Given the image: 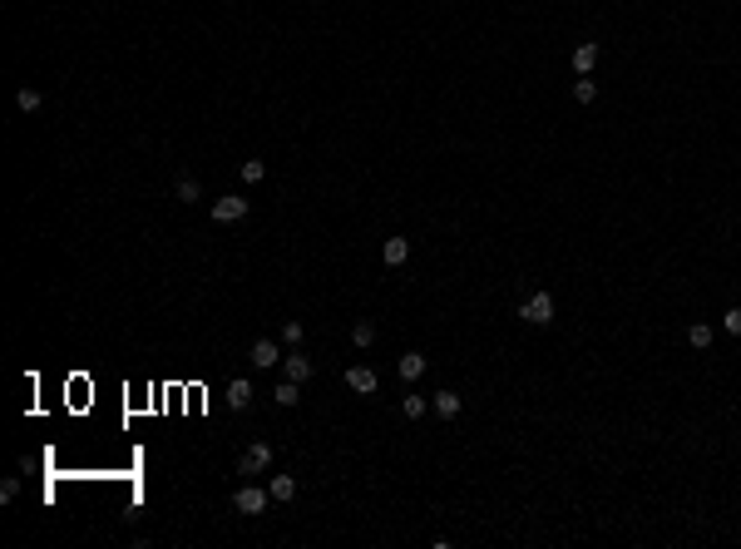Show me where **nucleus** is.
<instances>
[{"instance_id":"obj_1","label":"nucleus","mask_w":741,"mask_h":549,"mask_svg":"<svg viewBox=\"0 0 741 549\" xmlns=\"http://www.w3.org/2000/svg\"><path fill=\"white\" fill-rule=\"evenodd\" d=\"M519 317H524L529 327H548V322H553V297H548V292H534L529 302L519 307Z\"/></svg>"},{"instance_id":"obj_2","label":"nucleus","mask_w":741,"mask_h":549,"mask_svg":"<svg viewBox=\"0 0 741 549\" xmlns=\"http://www.w3.org/2000/svg\"><path fill=\"white\" fill-rule=\"evenodd\" d=\"M267 495H272V490H262V485H242V490L232 495V510H237V515H262V510H267Z\"/></svg>"},{"instance_id":"obj_3","label":"nucleus","mask_w":741,"mask_h":549,"mask_svg":"<svg viewBox=\"0 0 741 549\" xmlns=\"http://www.w3.org/2000/svg\"><path fill=\"white\" fill-rule=\"evenodd\" d=\"M267 465H272V445H267V440H257V445H247V450H242L237 475H257V470H267Z\"/></svg>"},{"instance_id":"obj_4","label":"nucleus","mask_w":741,"mask_h":549,"mask_svg":"<svg viewBox=\"0 0 741 549\" xmlns=\"http://www.w3.org/2000/svg\"><path fill=\"white\" fill-rule=\"evenodd\" d=\"M237 218H247V198L227 193V198H217V203H212V223H237Z\"/></svg>"},{"instance_id":"obj_5","label":"nucleus","mask_w":741,"mask_h":549,"mask_svg":"<svg viewBox=\"0 0 741 549\" xmlns=\"http://www.w3.org/2000/svg\"><path fill=\"white\" fill-rule=\"evenodd\" d=\"M247 361L267 371V366H277V361H282V351H277V341H267V336H257V341L247 346Z\"/></svg>"},{"instance_id":"obj_6","label":"nucleus","mask_w":741,"mask_h":549,"mask_svg":"<svg viewBox=\"0 0 741 549\" xmlns=\"http://www.w3.org/2000/svg\"><path fill=\"white\" fill-rule=\"evenodd\" d=\"M252 396H257V391H252V381H247V376L227 381V411H247V406H252Z\"/></svg>"},{"instance_id":"obj_7","label":"nucleus","mask_w":741,"mask_h":549,"mask_svg":"<svg viewBox=\"0 0 741 549\" xmlns=\"http://www.w3.org/2000/svg\"><path fill=\"white\" fill-rule=\"evenodd\" d=\"M282 376H287V381H312V361H307V351L282 356Z\"/></svg>"},{"instance_id":"obj_8","label":"nucleus","mask_w":741,"mask_h":549,"mask_svg":"<svg viewBox=\"0 0 741 549\" xmlns=\"http://www.w3.org/2000/svg\"><path fill=\"white\" fill-rule=\"evenodd\" d=\"M346 386L361 391V396H371V391H376V371H371V366H346Z\"/></svg>"},{"instance_id":"obj_9","label":"nucleus","mask_w":741,"mask_h":549,"mask_svg":"<svg viewBox=\"0 0 741 549\" xmlns=\"http://www.w3.org/2000/svg\"><path fill=\"white\" fill-rule=\"evenodd\" d=\"M593 65H598V45L583 40V45L573 50V75H593Z\"/></svg>"},{"instance_id":"obj_10","label":"nucleus","mask_w":741,"mask_h":549,"mask_svg":"<svg viewBox=\"0 0 741 549\" xmlns=\"http://www.w3.org/2000/svg\"><path fill=\"white\" fill-rule=\"evenodd\" d=\"M396 371H401V381H421L425 376V356L421 351H406V356L396 361Z\"/></svg>"},{"instance_id":"obj_11","label":"nucleus","mask_w":741,"mask_h":549,"mask_svg":"<svg viewBox=\"0 0 741 549\" xmlns=\"http://www.w3.org/2000/svg\"><path fill=\"white\" fill-rule=\"evenodd\" d=\"M272 401H277V406H297V401H302V381H287V376H282V381L272 386Z\"/></svg>"},{"instance_id":"obj_12","label":"nucleus","mask_w":741,"mask_h":549,"mask_svg":"<svg viewBox=\"0 0 741 549\" xmlns=\"http://www.w3.org/2000/svg\"><path fill=\"white\" fill-rule=\"evenodd\" d=\"M411 257V242L406 238H386V267H401Z\"/></svg>"},{"instance_id":"obj_13","label":"nucleus","mask_w":741,"mask_h":549,"mask_svg":"<svg viewBox=\"0 0 741 549\" xmlns=\"http://www.w3.org/2000/svg\"><path fill=\"white\" fill-rule=\"evenodd\" d=\"M435 411H440L445 421H455V416H460V391H435Z\"/></svg>"},{"instance_id":"obj_14","label":"nucleus","mask_w":741,"mask_h":549,"mask_svg":"<svg viewBox=\"0 0 741 549\" xmlns=\"http://www.w3.org/2000/svg\"><path fill=\"white\" fill-rule=\"evenodd\" d=\"M267 490H272V500H282V505H287V500L297 495V480H292V475H272V480H267Z\"/></svg>"},{"instance_id":"obj_15","label":"nucleus","mask_w":741,"mask_h":549,"mask_svg":"<svg viewBox=\"0 0 741 549\" xmlns=\"http://www.w3.org/2000/svg\"><path fill=\"white\" fill-rule=\"evenodd\" d=\"M573 100H578V105H593V100H598V85H593L588 75H578V80H573Z\"/></svg>"},{"instance_id":"obj_16","label":"nucleus","mask_w":741,"mask_h":549,"mask_svg":"<svg viewBox=\"0 0 741 549\" xmlns=\"http://www.w3.org/2000/svg\"><path fill=\"white\" fill-rule=\"evenodd\" d=\"M712 336H717V331L707 327V322H697V327H687V341H692L697 351H707V346H712Z\"/></svg>"},{"instance_id":"obj_17","label":"nucleus","mask_w":741,"mask_h":549,"mask_svg":"<svg viewBox=\"0 0 741 549\" xmlns=\"http://www.w3.org/2000/svg\"><path fill=\"white\" fill-rule=\"evenodd\" d=\"M262 178H267V164L262 159H247L242 164V183H262Z\"/></svg>"},{"instance_id":"obj_18","label":"nucleus","mask_w":741,"mask_h":549,"mask_svg":"<svg viewBox=\"0 0 741 549\" xmlns=\"http://www.w3.org/2000/svg\"><path fill=\"white\" fill-rule=\"evenodd\" d=\"M15 105H20L25 114H35L40 105H45V95H40V90H20V95H15Z\"/></svg>"},{"instance_id":"obj_19","label":"nucleus","mask_w":741,"mask_h":549,"mask_svg":"<svg viewBox=\"0 0 741 549\" xmlns=\"http://www.w3.org/2000/svg\"><path fill=\"white\" fill-rule=\"evenodd\" d=\"M351 341H356V346H371V341H376V327H371V322H356V327H351Z\"/></svg>"},{"instance_id":"obj_20","label":"nucleus","mask_w":741,"mask_h":549,"mask_svg":"<svg viewBox=\"0 0 741 549\" xmlns=\"http://www.w3.org/2000/svg\"><path fill=\"white\" fill-rule=\"evenodd\" d=\"M401 411H406L411 421H421V416H425V396H406V401H401Z\"/></svg>"},{"instance_id":"obj_21","label":"nucleus","mask_w":741,"mask_h":549,"mask_svg":"<svg viewBox=\"0 0 741 549\" xmlns=\"http://www.w3.org/2000/svg\"><path fill=\"white\" fill-rule=\"evenodd\" d=\"M302 336H307L302 322H287V327H282V341H287V346H302Z\"/></svg>"},{"instance_id":"obj_22","label":"nucleus","mask_w":741,"mask_h":549,"mask_svg":"<svg viewBox=\"0 0 741 549\" xmlns=\"http://www.w3.org/2000/svg\"><path fill=\"white\" fill-rule=\"evenodd\" d=\"M198 193H203V188H198V178H178V198H183V203H193Z\"/></svg>"},{"instance_id":"obj_23","label":"nucleus","mask_w":741,"mask_h":549,"mask_svg":"<svg viewBox=\"0 0 741 549\" xmlns=\"http://www.w3.org/2000/svg\"><path fill=\"white\" fill-rule=\"evenodd\" d=\"M15 495H20V480H15V475H5V480H0V500H5V505H10V500H15Z\"/></svg>"},{"instance_id":"obj_24","label":"nucleus","mask_w":741,"mask_h":549,"mask_svg":"<svg viewBox=\"0 0 741 549\" xmlns=\"http://www.w3.org/2000/svg\"><path fill=\"white\" fill-rule=\"evenodd\" d=\"M722 327L732 331V336H741V307H732V312H727V317H722Z\"/></svg>"}]
</instances>
